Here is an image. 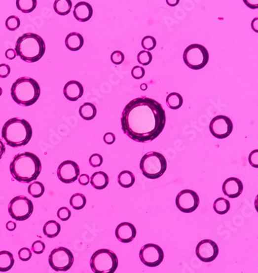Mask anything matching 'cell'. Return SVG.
<instances>
[{
	"mask_svg": "<svg viewBox=\"0 0 258 273\" xmlns=\"http://www.w3.org/2000/svg\"><path fill=\"white\" fill-rule=\"evenodd\" d=\"M166 104L172 110H179L183 104V98L178 92L169 93L166 98Z\"/></svg>",
	"mask_w": 258,
	"mask_h": 273,
	"instance_id": "obj_27",
	"label": "cell"
},
{
	"mask_svg": "<svg viewBox=\"0 0 258 273\" xmlns=\"http://www.w3.org/2000/svg\"><path fill=\"white\" fill-rule=\"evenodd\" d=\"M57 215H58V218H59L61 221H67L68 220L70 219L72 213H71L70 210H69L68 207L63 206V207H61V208L58 210Z\"/></svg>",
	"mask_w": 258,
	"mask_h": 273,
	"instance_id": "obj_37",
	"label": "cell"
},
{
	"mask_svg": "<svg viewBox=\"0 0 258 273\" xmlns=\"http://www.w3.org/2000/svg\"><path fill=\"white\" fill-rule=\"evenodd\" d=\"M258 150H254L253 152H251L249 157H248V161H249L250 164L251 166H253L254 168H258Z\"/></svg>",
	"mask_w": 258,
	"mask_h": 273,
	"instance_id": "obj_41",
	"label": "cell"
},
{
	"mask_svg": "<svg viewBox=\"0 0 258 273\" xmlns=\"http://www.w3.org/2000/svg\"><path fill=\"white\" fill-rule=\"evenodd\" d=\"M15 261L13 254L8 251L0 252V272L5 273L13 268Z\"/></svg>",
	"mask_w": 258,
	"mask_h": 273,
	"instance_id": "obj_22",
	"label": "cell"
},
{
	"mask_svg": "<svg viewBox=\"0 0 258 273\" xmlns=\"http://www.w3.org/2000/svg\"><path fill=\"white\" fill-rule=\"evenodd\" d=\"M31 250L33 252H35V254L37 255H40L43 253L45 250V244L41 241H36L34 242L31 246Z\"/></svg>",
	"mask_w": 258,
	"mask_h": 273,
	"instance_id": "obj_38",
	"label": "cell"
},
{
	"mask_svg": "<svg viewBox=\"0 0 258 273\" xmlns=\"http://www.w3.org/2000/svg\"><path fill=\"white\" fill-rule=\"evenodd\" d=\"M83 85L79 81L72 80L65 84L64 87V95L67 100L76 101L83 96Z\"/></svg>",
	"mask_w": 258,
	"mask_h": 273,
	"instance_id": "obj_18",
	"label": "cell"
},
{
	"mask_svg": "<svg viewBox=\"0 0 258 273\" xmlns=\"http://www.w3.org/2000/svg\"><path fill=\"white\" fill-rule=\"evenodd\" d=\"M11 96L19 105L30 107L40 97V87L34 78L21 77L16 80L11 87Z\"/></svg>",
	"mask_w": 258,
	"mask_h": 273,
	"instance_id": "obj_5",
	"label": "cell"
},
{
	"mask_svg": "<svg viewBox=\"0 0 258 273\" xmlns=\"http://www.w3.org/2000/svg\"><path fill=\"white\" fill-rule=\"evenodd\" d=\"M58 179L64 183H73L78 179L80 176V168L75 161H63L58 168Z\"/></svg>",
	"mask_w": 258,
	"mask_h": 273,
	"instance_id": "obj_15",
	"label": "cell"
},
{
	"mask_svg": "<svg viewBox=\"0 0 258 273\" xmlns=\"http://www.w3.org/2000/svg\"><path fill=\"white\" fill-rule=\"evenodd\" d=\"M10 67L6 64H1L0 65V78H5L10 74Z\"/></svg>",
	"mask_w": 258,
	"mask_h": 273,
	"instance_id": "obj_42",
	"label": "cell"
},
{
	"mask_svg": "<svg viewBox=\"0 0 258 273\" xmlns=\"http://www.w3.org/2000/svg\"><path fill=\"white\" fill-rule=\"evenodd\" d=\"M115 234L120 242L127 244L134 241L137 236V229L131 223L123 222L116 227Z\"/></svg>",
	"mask_w": 258,
	"mask_h": 273,
	"instance_id": "obj_16",
	"label": "cell"
},
{
	"mask_svg": "<svg viewBox=\"0 0 258 273\" xmlns=\"http://www.w3.org/2000/svg\"><path fill=\"white\" fill-rule=\"evenodd\" d=\"M49 264L57 272H66L74 263V255L67 248L59 247L53 250L49 255Z\"/></svg>",
	"mask_w": 258,
	"mask_h": 273,
	"instance_id": "obj_10",
	"label": "cell"
},
{
	"mask_svg": "<svg viewBox=\"0 0 258 273\" xmlns=\"http://www.w3.org/2000/svg\"><path fill=\"white\" fill-rule=\"evenodd\" d=\"M41 168L40 158L28 152L16 155L10 164L11 175L20 183H29L36 180Z\"/></svg>",
	"mask_w": 258,
	"mask_h": 273,
	"instance_id": "obj_2",
	"label": "cell"
},
{
	"mask_svg": "<svg viewBox=\"0 0 258 273\" xmlns=\"http://www.w3.org/2000/svg\"><path fill=\"white\" fill-rule=\"evenodd\" d=\"M164 252L161 247L155 244H147L140 251V259L145 266L156 267L164 260Z\"/></svg>",
	"mask_w": 258,
	"mask_h": 273,
	"instance_id": "obj_11",
	"label": "cell"
},
{
	"mask_svg": "<svg viewBox=\"0 0 258 273\" xmlns=\"http://www.w3.org/2000/svg\"><path fill=\"white\" fill-rule=\"evenodd\" d=\"M151 53L150 51H141L137 54V61L142 65H148L152 62Z\"/></svg>",
	"mask_w": 258,
	"mask_h": 273,
	"instance_id": "obj_34",
	"label": "cell"
},
{
	"mask_svg": "<svg viewBox=\"0 0 258 273\" xmlns=\"http://www.w3.org/2000/svg\"><path fill=\"white\" fill-rule=\"evenodd\" d=\"M122 130L133 141L145 143L162 133L166 114L161 103L147 96L136 98L125 107L121 118Z\"/></svg>",
	"mask_w": 258,
	"mask_h": 273,
	"instance_id": "obj_1",
	"label": "cell"
},
{
	"mask_svg": "<svg viewBox=\"0 0 258 273\" xmlns=\"http://www.w3.org/2000/svg\"><path fill=\"white\" fill-rule=\"evenodd\" d=\"M20 26V20L16 16H10L5 21V27L9 31H15L18 29Z\"/></svg>",
	"mask_w": 258,
	"mask_h": 273,
	"instance_id": "obj_33",
	"label": "cell"
},
{
	"mask_svg": "<svg viewBox=\"0 0 258 273\" xmlns=\"http://www.w3.org/2000/svg\"><path fill=\"white\" fill-rule=\"evenodd\" d=\"M76 20L79 22L89 21L93 15V9L92 5L86 2H79L76 4L73 12Z\"/></svg>",
	"mask_w": 258,
	"mask_h": 273,
	"instance_id": "obj_19",
	"label": "cell"
},
{
	"mask_svg": "<svg viewBox=\"0 0 258 273\" xmlns=\"http://www.w3.org/2000/svg\"><path fill=\"white\" fill-rule=\"evenodd\" d=\"M125 56L122 51H115L111 54V61L115 65H120L124 62Z\"/></svg>",
	"mask_w": 258,
	"mask_h": 273,
	"instance_id": "obj_36",
	"label": "cell"
},
{
	"mask_svg": "<svg viewBox=\"0 0 258 273\" xmlns=\"http://www.w3.org/2000/svg\"><path fill=\"white\" fill-rule=\"evenodd\" d=\"M18 255L20 260L23 262H27L32 257V252L29 248H23L19 251Z\"/></svg>",
	"mask_w": 258,
	"mask_h": 273,
	"instance_id": "obj_39",
	"label": "cell"
},
{
	"mask_svg": "<svg viewBox=\"0 0 258 273\" xmlns=\"http://www.w3.org/2000/svg\"><path fill=\"white\" fill-rule=\"evenodd\" d=\"M45 42L41 37L34 33H27L18 38L16 43V55L28 63L37 62L44 55Z\"/></svg>",
	"mask_w": 258,
	"mask_h": 273,
	"instance_id": "obj_4",
	"label": "cell"
},
{
	"mask_svg": "<svg viewBox=\"0 0 258 273\" xmlns=\"http://www.w3.org/2000/svg\"><path fill=\"white\" fill-rule=\"evenodd\" d=\"M5 152V146L4 145L3 142L0 139V159L2 158V156Z\"/></svg>",
	"mask_w": 258,
	"mask_h": 273,
	"instance_id": "obj_48",
	"label": "cell"
},
{
	"mask_svg": "<svg viewBox=\"0 0 258 273\" xmlns=\"http://www.w3.org/2000/svg\"><path fill=\"white\" fill-rule=\"evenodd\" d=\"M244 3L248 5V7L251 8V9H258V1H247L244 0Z\"/></svg>",
	"mask_w": 258,
	"mask_h": 273,
	"instance_id": "obj_46",
	"label": "cell"
},
{
	"mask_svg": "<svg viewBox=\"0 0 258 273\" xmlns=\"http://www.w3.org/2000/svg\"><path fill=\"white\" fill-rule=\"evenodd\" d=\"M118 266L117 256L111 250H98L91 257V269L94 273H114Z\"/></svg>",
	"mask_w": 258,
	"mask_h": 273,
	"instance_id": "obj_7",
	"label": "cell"
},
{
	"mask_svg": "<svg viewBox=\"0 0 258 273\" xmlns=\"http://www.w3.org/2000/svg\"><path fill=\"white\" fill-rule=\"evenodd\" d=\"M195 253L203 263H212L218 256V244L210 239L202 240L197 244Z\"/></svg>",
	"mask_w": 258,
	"mask_h": 273,
	"instance_id": "obj_14",
	"label": "cell"
},
{
	"mask_svg": "<svg viewBox=\"0 0 258 273\" xmlns=\"http://www.w3.org/2000/svg\"><path fill=\"white\" fill-rule=\"evenodd\" d=\"M199 196L195 191L184 190L177 195L175 204L180 211L190 214L195 211L199 205Z\"/></svg>",
	"mask_w": 258,
	"mask_h": 273,
	"instance_id": "obj_12",
	"label": "cell"
},
{
	"mask_svg": "<svg viewBox=\"0 0 258 273\" xmlns=\"http://www.w3.org/2000/svg\"><path fill=\"white\" fill-rule=\"evenodd\" d=\"M229 209H230V203L229 200L224 198H218L213 203V210L217 214L221 215L226 214L229 212Z\"/></svg>",
	"mask_w": 258,
	"mask_h": 273,
	"instance_id": "obj_28",
	"label": "cell"
},
{
	"mask_svg": "<svg viewBox=\"0 0 258 273\" xmlns=\"http://www.w3.org/2000/svg\"><path fill=\"white\" fill-rule=\"evenodd\" d=\"M103 162V156L100 154H93L89 157V164L93 168L101 166Z\"/></svg>",
	"mask_w": 258,
	"mask_h": 273,
	"instance_id": "obj_35",
	"label": "cell"
},
{
	"mask_svg": "<svg viewBox=\"0 0 258 273\" xmlns=\"http://www.w3.org/2000/svg\"><path fill=\"white\" fill-rule=\"evenodd\" d=\"M166 2L170 6L173 7V6H176L179 3V0H173V1H172V0H167Z\"/></svg>",
	"mask_w": 258,
	"mask_h": 273,
	"instance_id": "obj_49",
	"label": "cell"
},
{
	"mask_svg": "<svg viewBox=\"0 0 258 273\" xmlns=\"http://www.w3.org/2000/svg\"><path fill=\"white\" fill-rule=\"evenodd\" d=\"M5 57L9 60L14 59L16 57V53L13 49H8L7 51H5Z\"/></svg>",
	"mask_w": 258,
	"mask_h": 273,
	"instance_id": "obj_45",
	"label": "cell"
},
{
	"mask_svg": "<svg viewBox=\"0 0 258 273\" xmlns=\"http://www.w3.org/2000/svg\"><path fill=\"white\" fill-rule=\"evenodd\" d=\"M132 76L135 79H141L145 76V70L141 66H135L131 71Z\"/></svg>",
	"mask_w": 258,
	"mask_h": 273,
	"instance_id": "obj_40",
	"label": "cell"
},
{
	"mask_svg": "<svg viewBox=\"0 0 258 273\" xmlns=\"http://www.w3.org/2000/svg\"><path fill=\"white\" fill-rule=\"evenodd\" d=\"M168 163L166 158L161 153L148 152L141 158L140 168L145 177L156 179L161 177L166 171Z\"/></svg>",
	"mask_w": 258,
	"mask_h": 273,
	"instance_id": "obj_6",
	"label": "cell"
},
{
	"mask_svg": "<svg viewBox=\"0 0 258 273\" xmlns=\"http://www.w3.org/2000/svg\"><path fill=\"white\" fill-rule=\"evenodd\" d=\"M2 94V88L0 87V96H1V95Z\"/></svg>",
	"mask_w": 258,
	"mask_h": 273,
	"instance_id": "obj_51",
	"label": "cell"
},
{
	"mask_svg": "<svg viewBox=\"0 0 258 273\" xmlns=\"http://www.w3.org/2000/svg\"><path fill=\"white\" fill-rule=\"evenodd\" d=\"M233 125L230 118L224 115H219L212 119L210 130L213 137L224 139L229 137L233 131Z\"/></svg>",
	"mask_w": 258,
	"mask_h": 273,
	"instance_id": "obj_13",
	"label": "cell"
},
{
	"mask_svg": "<svg viewBox=\"0 0 258 273\" xmlns=\"http://www.w3.org/2000/svg\"><path fill=\"white\" fill-rule=\"evenodd\" d=\"M78 182L81 186H87L90 183V178L87 174H81L78 178Z\"/></svg>",
	"mask_w": 258,
	"mask_h": 273,
	"instance_id": "obj_44",
	"label": "cell"
},
{
	"mask_svg": "<svg viewBox=\"0 0 258 273\" xmlns=\"http://www.w3.org/2000/svg\"><path fill=\"white\" fill-rule=\"evenodd\" d=\"M61 225L55 221H49L46 223L43 228V232L49 238H54L59 234Z\"/></svg>",
	"mask_w": 258,
	"mask_h": 273,
	"instance_id": "obj_24",
	"label": "cell"
},
{
	"mask_svg": "<svg viewBox=\"0 0 258 273\" xmlns=\"http://www.w3.org/2000/svg\"><path fill=\"white\" fill-rule=\"evenodd\" d=\"M244 190V185L240 179L236 177L228 178L222 185V192L231 199L238 197Z\"/></svg>",
	"mask_w": 258,
	"mask_h": 273,
	"instance_id": "obj_17",
	"label": "cell"
},
{
	"mask_svg": "<svg viewBox=\"0 0 258 273\" xmlns=\"http://www.w3.org/2000/svg\"><path fill=\"white\" fill-rule=\"evenodd\" d=\"M16 7L22 13H30L37 7V0H16Z\"/></svg>",
	"mask_w": 258,
	"mask_h": 273,
	"instance_id": "obj_29",
	"label": "cell"
},
{
	"mask_svg": "<svg viewBox=\"0 0 258 273\" xmlns=\"http://www.w3.org/2000/svg\"><path fill=\"white\" fill-rule=\"evenodd\" d=\"M73 7L71 0H56L54 3V9L58 15L66 16L70 13Z\"/></svg>",
	"mask_w": 258,
	"mask_h": 273,
	"instance_id": "obj_25",
	"label": "cell"
},
{
	"mask_svg": "<svg viewBox=\"0 0 258 273\" xmlns=\"http://www.w3.org/2000/svg\"><path fill=\"white\" fill-rule=\"evenodd\" d=\"M45 188L40 182H34L28 187V193L34 198H40L44 194Z\"/></svg>",
	"mask_w": 258,
	"mask_h": 273,
	"instance_id": "obj_31",
	"label": "cell"
},
{
	"mask_svg": "<svg viewBox=\"0 0 258 273\" xmlns=\"http://www.w3.org/2000/svg\"><path fill=\"white\" fill-rule=\"evenodd\" d=\"M33 130L29 122L18 117L5 122L2 130V137L9 146L13 148L24 146L32 138Z\"/></svg>",
	"mask_w": 258,
	"mask_h": 273,
	"instance_id": "obj_3",
	"label": "cell"
},
{
	"mask_svg": "<svg viewBox=\"0 0 258 273\" xmlns=\"http://www.w3.org/2000/svg\"><path fill=\"white\" fill-rule=\"evenodd\" d=\"M118 183L123 188H130L135 183V176L130 171H123L118 176Z\"/></svg>",
	"mask_w": 258,
	"mask_h": 273,
	"instance_id": "obj_26",
	"label": "cell"
},
{
	"mask_svg": "<svg viewBox=\"0 0 258 273\" xmlns=\"http://www.w3.org/2000/svg\"><path fill=\"white\" fill-rule=\"evenodd\" d=\"M109 183H110V178L104 172H95L90 178L91 185L96 190H103L107 188Z\"/></svg>",
	"mask_w": 258,
	"mask_h": 273,
	"instance_id": "obj_21",
	"label": "cell"
},
{
	"mask_svg": "<svg viewBox=\"0 0 258 273\" xmlns=\"http://www.w3.org/2000/svg\"><path fill=\"white\" fill-rule=\"evenodd\" d=\"M97 114L96 106L93 103H85L79 108V114L81 117L85 120H91L96 117Z\"/></svg>",
	"mask_w": 258,
	"mask_h": 273,
	"instance_id": "obj_23",
	"label": "cell"
},
{
	"mask_svg": "<svg viewBox=\"0 0 258 273\" xmlns=\"http://www.w3.org/2000/svg\"><path fill=\"white\" fill-rule=\"evenodd\" d=\"M141 45L143 48L147 50V51H150L155 48L157 45V40L155 38L152 36H146L143 38Z\"/></svg>",
	"mask_w": 258,
	"mask_h": 273,
	"instance_id": "obj_32",
	"label": "cell"
},
{
	"mask_svg": "<svg viewBox=\"0 0 258 273\" xmlns=\"http://www.w3.org/2000/svg\"><path fill=\"white\" fill-rule=\"evenodd\" d=\"M9 215L18 221H24L32 215L34 204L32 201L24 195H17L13 198L8 206Z\"/></svg>",
	"mask_w": 258,
	"mask_h": 273,
	"instance_id": "obj_9",
	"label": "cell"
},
{
	"mask_svg": "<svg viewBox=\"0 0 258 273\" xmlns=\"http://www.w3.org/2000/svg\"><path fill=\"white\" fill-rule=\"evenodd\" d=\"M65 45L72 51H77L84 45V38L79 33H70L65 38Z\"/></svg>",
	"mask_w": 258,
	"mask_h": 273,
	"instance_id": "obj_20",
	"label": "cell"
},
{
	"mask_svg": "<svg viewBox=\"0 0 258 273\" xmlns=\"http://www.w3.org/2000/svg\"><path fill=\"white\" fill-rule=\"evenodd\" d=\"M209 51L206 47L199 43H193L188 46L183 54L184 63L189 69L193 70L203 69L209 62Z\"/></svg>",
	"mask_w": 258,
	"mask_h": 273,
	"instance_id": "obj_8",
	"label": "cell"
},
{
	"mask_svg": "<svg viewBox=\"0 0 258 273\" xmlns=\"http://www.w3.org/2000/svg\"><path fill=\"white\" fill-rule=\"evenodd\" d=\"M103 140H104L105 143L107 144V145H112L115 142V141H116V136H115V134H112V133L108 132L104 135Z\"/></svg>",
	"mask_w": 258,
	"mask_h": 273,
	"instance_id": "obj_43",
	"label": "cell"
},
{
	"mask_svg": "<svg viewBox=\"0 0 258 273\" xmlns=\"http://www.w3.org/2000/svg\"><path fill=\"white\" fill-rule=\"evenodd\" d=\"M141 90L145 91L147 89V84H142V85H141Z\"/></svg>",
	"mask_w": 258,
	"mask_h": 273,
	"instance_id": "obj_50",
	"label": "cell"
},
{
	"mask_svg": "<svg viewBox=\"0 0 258 273\" xmlns=\"http://www.w3.org/2000/svg\"><path fill=\"white\" fill-rule=\"evenodd\" d=\"M5 227H6V229H7L8 231H9V232H13V231L16 229V223L13 222V221H9V222H7V224H6V226Z\"/></svg>",
	"mask_w": 258,
	"mask_h": 273,
	"instance_id": "obj_47",
	"label": "cell"
},
{
	"mask_svg": "<svg viewBox=\"0 0 258 273\" xmlns=\"http://www.w3.org/2000/svg\"><path fill=\"white\" fill-rule=\"evenodd\" d=\"M86 197L83 194H75L72 195L70 199V205L73 209L76 210H80L83 209L86 205Z\"/></svg>",
	"mask_w": 258,
	"mask_h": 273,
	"instance_id": "obj_30",
	"label": "cell"
}]
</instances>
